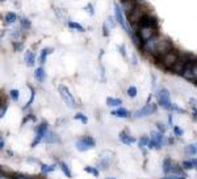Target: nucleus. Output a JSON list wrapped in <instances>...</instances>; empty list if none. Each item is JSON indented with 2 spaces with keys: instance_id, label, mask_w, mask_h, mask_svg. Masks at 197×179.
<instances>
[{
  "instance_id": "nucleus-52",
  "label": "nucleus",
  "mask_w": 197,
  "mask_h": 179,
  "mask_svg": "<svg viewBox=\"0 0 197 179\" xmlns=\"http://www.w3.org/2000/svg\"><path fill=\"white\" fill-rule=\"evenodd\" d=\"M192 162H193V165H195V168H197V158H193Z\"/></svg>"
},
{
  "instance_id": "nucleus-55",
  "label": "nucleus",
  "mask_w": 197,
  "mask_h": 179,
  "mask_svg": "<svg viewBox=\"0 0 197 179\" xmlns=\"http://www.w3.org/2000/svg\"><path fill=\"white\" fill-rule=\"evenodd\" d=\"M13 179H20V178H17V177H15V178H13Z\"/></svg>"
},
{
  "instance_id": "nucleus-40",
  "label": "nucleus",
  "mask_w": 197,
  "mask_h": 179,
  "mask_svg": "<svg viewBox=\"0 0 197 179\" xmlns=\"http://www.w3.org/2000/svg\"><path fill=\"white\" fill-rule=\"evenodd\" d=\"M174 133H175L176 136H181L184 132H183V130H181V128H179L177 126H174Z\"/></svg>"
},
{
  "instance_id": "nucleus-48",
  "label": "nucleus",
  "mask_w": 197,
  "mask_h": 179,
  "mask_svg": "<svg viewBox=\"0 0 197 179\" xmlns=\"http://www.w3.org/2000/svg\"><path fill=\"white\" fill-rule=\"evenodd\" d=\"M162 179H185V178H183V177H172V175H167V177H164Z\"/></svg>"
},
{
  "instance_id": "nucleus-34",
  "label": "nucleus",
  "mask_w": 197,
  "mask_h": 179,
  "mask_svg": "<svg viewBox=\"0 0 197 179\" xmlns=\"http://www.w3.org/2000/svg\"><path fill=\"white\" fill-rule=\"evenodd\" d=\"M187 153H188V154H190V156H196V153H197V146H195V145H188Z\"/></svg>"
},
{
  "instance_id": "nucleus-50",
  "label": "nucleus",
  "mask_w": 197,
  "mask_h": 179,
  "mask_svg": "<svg viewBox=\"0 0 197 179\" xmlns=\"http://www.w3.org/2000/svg\"><path fill=\"white\" fill-rule=\"evenodd\" d=\"M193 119H195V122H197V107L193 106Z\"/></svg>"
},
{
  "instance_id": "nucleus-23",
  "label": "nucleus",
  "mask_w": 197,
  "mask_h": 179,
  "mask_svg": "<svg viewBox=\"0 0 197 179\" xmlns=\"http://www.w3.org/2000/svg\"><path fill=\"white\" fill-rule=\"evenodd\" d=\"M106 105L109 106V107H121L122 105V101L120 99V98H106Z\"/></svg>"
},
{
  "instance_id": "nucleus-31",
  "label": "nucleus",
  "mask_w": 197,
  "mask_h": 179,
  "mask_svg": "<svg viewBox=\"0 0 197 179\" xmlns=\"http://www.w3.org/2000/svg\"><path fill=\"white\" fill-rule=\"evenodd\" d=\"M84 171L88 172V174H92L93 177H99V169L96 168H92V166H86Z\"/></svg>"
},
{
  "instance_id": "nucleus-43",
  "label": "nucleus",
  "mask_w": 197,
  "mask_h": 179,
  "mask_svg": "<svg viewBox=\"0 0 197 179\" xmlns=\"http://www.w3.org/2000/svg\"><path fill=\"white\" fill-rule=\"evenodd\" d=\"M156 126H158V130H159V132H160V133H164V132H166V127H164V124L158 123Z\"/></svg>"
},
{
  "instance_id": "nucleus-58",
  "label": "nucleus",
  "mask_w": 197,
  "mask_h": 179,
  "mask_svg": "<svg viewBox=\"0 0 197 179\" xmlns=\"http://www.w3.org/2000/svg\"><path fill=\"white\" fill-rule=\"evenodd\" d=\"M196 170H197V168H196Z\"/></svg>"
},
{
  "instance_id": "nucleus-56",
  "label": "nucleus",
  "mask_w": 197,
  "mask_h": 179,
  "mask_svg": "<svg viewBox=\"0 0 197 179\" xmlns=\"http://www.w3.org/2000/svg\"><path fill=\"white\" fill-rule=\"evenodd\" d=\"M122 2H128V0H122Z\"/></svg>"
},
{
  "instance_id": "nucleus-41",
  "label": "nucleus",
  "mask_w": 197,
  "mask_h": 179,
  "mask_svg": "<svg viewBox=\"0 0 197 179\" xmlns=\"http://www.w3.org/2000/svg\"><path fill=\"white\" fill-rule=\"evenodd\" d=\"M30 92H32V95H30V99H29V102H28V103H27V107L32 103V102H33L34 101V95H36V92H34V89H32L30 88Z\"/></svg>"
},
{
  "instance_id": "nucleus-9",
  "label": "nucleus",
  "mask_w": 197,
  "mask_h": 179,
  "mask_svg": "<svg viewBox=\"0 0 197 179\" xmlns=\"http://www.w3.org/2000/svg\"><path fill=\"white\" fill-rule=\"evenodd\" d=\"M160 39H162V38L156 35V37H154V38H151V39L143 42L142 50L145 51V53H147V54H155L156 47H158V43H159Z\"/></svg>"
},
{
  "instance_id": "nucleus-16",
  "label": "nucleus",
  "mask_w": 197,
  "mask_h": 179,
  "mask_svg": "<svg viewBox=\"0 0 197 179\" xmlns=\"http://www.w3.org/2000/svg\"><path fill=\"white\" fill-rule=\"evenodd\" d=\"M141 24V26H152V28H156V21H155V18L150 16V15H146L143 17V20L139 22Z\"/></svg>"
},
{
  "instance_id": "nucleus-38",
  "label": "nucleus",
  "mask_w": 197,
  "mask_h": 179,
  "mask_svg": "<svg viewBox=\"0 0 197 179\" xmlns=\"http://www.w3.org/2000/svg\"><path fill=\"white\" fill-rule=\"evenodd\" d=\"M105 25H108V26H109L111 29H113V28H114V25H116V24H114V18H113V17H108Z\"/></svg>"
},
{
  "instance_id": "nucleus-6",
  "label": "nucleus",
  "mask_w": 197,
  "mask_h": 179,
  "mask_svg": "<svg viewBox=\"0 0 197 179\" xmlns=\"http://www.w3.org/2000/svg\"><path fill=\"white\" fill-rule=\"evenodd\" d=\"M156 108H158V106L155 105V103H149L146 105V106H143V107H141L139 110H137L135 112H134V117L135 119H138V118H143V117H147V115H151V114H154L155 111H156Z\"/></svg>"
},
{
  "instance_id": "nucleus-32",
  "label": "nucleus",
  "mask_w": 197,
  "mask_h": 179,
  "mask_svg": "<svg viewBox=\"0 0 197 179\" xmlns=\"http://www.w3.org/2000/svg\"><path fill=\"white\" fill-rule=\"evenodd\" d=\"M9 95H11V98L13 99V101H18V98H20V92L17 90V89H12V90L9 92Z\"/></svg>"
},
{
  "instance_id": "nucleus-14",
  "label": "nucleus",
  "mask_w": 197,
  "mask_h": 179,
  "mask_svg": "<svg viewBox=\"0 0 197 179\" xmlns=\"http://www.w3.org/2000/svg\"><path fill=\"white\" fill-rule=\"evenodd\" d=\"M43 141L46 144H57V143H59V136L53 131H47L45 137H43Z\"/></svg>"
},
{
  "instance_id": "nucleus-1",
  "label": "nucleus",
  "mask_w": 197,
  "mask_h": 179,
  "mask_svg": "<svg viewBox=\"0 0 197 179\" xmlns=\"http://www.w3.org/2000/svg\"><path fill=\"white\" fill-rule=\"evenodd\" d=\"M146 15H147V13H146V9L142 7V5H137V7L131 11V13L128 15V20H129L130 24L135 25V24L141 22Z\"/></svg>"
},
{
  "instance_id": "nucleus-47",
  "label": "nucleus",
  "mask_w": 197,
  "mask_h": 179,
  "mask_svg": "<svg viewBox=\"0 0 197 179\" xmlns=\"http://www.w3.org/2000/svg\"><path fill=\"white\" fill-rule=\"evenodd\" d=\"M170 110L176 111V112H183V110H181V108H179V107H177V105H172V106H171V108H170Z\"/></svg>"
},
{
  "instance_id": "nucleus-19",
  "label": "nucleus",
  "mask_w": 197,
  "mask_h": 179,
  "mask_svg": "<svg viewBox=\"0 0 197 179\" xmlns=\"http://www.w3.org/2000/svg\"><path fill=\"white\" fill-rule=\"evenodd\" d=\"M192 66H193V64H188V66H187V68L184 69L183 75H181L184 79H187V80H189V81H195L193 72H192Z\"/></svg>"
},
{
  "instance_id": "nucleus-2",
  "label": "nucleus",
  "mask_w": 197,
  "mask_h": 179,
  "mask_svg": "<svg viewBox=\"0 0 197 179\" xmlns=\"http://www.w3.org/2000/svg\"><path fill=\"white\" fill-rule=\"evenodd\" d=\"M95 145H96V143H95L93 137H91V136H84L75 143L76 149L79 152H86L88 149H92V148H95Z\"/></svg>"
},
{
  "instance_id": "nucleus-3",
  "label": "nucleus",
  "mask_w": 197,
  "mask_h": 179,
  "mask_svg": "<svg viewBox=\"0 0 197 179\" xmlns=\"http://www.w3.org/2000/svg\"><path fill=\"white\" fill-rule=\"evenodd\" d=\"M58 90H59V94H61L63 102H65V103H66L68 107L74 108V107L76 106V103H75V99H74V97H72L71 92L68 90V88L65 86V85H59V86H58Z\"/></svg>"
},
{
  "instance_id": "nucleus-33",
  "label": "nucleus",
  "mask_w": 197,
  "mask_h": 179,
  "mask_svg": "<svg viewBox=\"0 0 197 179\" xmlns=\"http://www.w3.org/2000/svg\"><path fill=\"white\" fill-rule=\"evenodd\" d=\"M128 95H129L130 98H134L135 95H137V88L134 85H131V86L128 88Z\"/></svg>"
},
{
  "instance_id": "nucleus-44",
  "label": "nucleus",
  "mask_w": 197,
  "mask_h": 179,
  "mask_svg": "<svg viewBox=\"0 0 197 179\" xmlns=\"http://www.w3.org/2000/svg\"><path fill=\"white\" fill-rule=\"evenodd\" d=\"M13 47H15V50H17V51H21V50H22V44H21L20 42H15V43H13Z\"/></svg>"
},
{
  "instance_id": "nucleus-29",
  "label": "nucleus",
  "mask_w": 197,
  "mask_h": 179,
  "mask_svg": "<svg viewBox=\"0 0 197 179\" xmlns=\"http://www.w3.org/2000/svg\"><path fill=\"white\" fill-rule=\"evenodd\" d=\"M149 143H150V137L147 136H142L138 140V145L141 149H145V146H149Z\"/></svg>"
},
{
  "instance_id": "nucleus-51",
  "label": "nucleus",
  "mask_w": 197,
  "mask_h": 179,
  "mask_svg": "<svg viewBox=\"0 0 197 179\" xmlns=\"http://www.w3.org/2000/svg\"><path fill=\"white\" fill-rule=\"evenodd\" d=\"M4 146H5V144H4V139L2 137V139H0V149L4 150Z\"/></svg>"
},
{
  "instance_id": "nucleus-45",
  "label": "nucleus",
  "mask_w": 197,
  "mask_h": 179,
  "mask_svg": "<svg viewBox=\"0 0 197 179\" xmlns=\"http://www.w3.org/2000/svg\"><path fill=\"white\" fill-rule=\"evenodd\" d=\"M18 37H20V30H13V31H12V39H15V38L17 39Z\"/></svg>"
},
{
  "instance_id": "nucleus-4",
  "label": "nucleus",
  "mask_w": 197,
  "mask_h": 179,
  "mask_svg": "<svg viewBox=\"0 0 197 179\" xmlns=\"http://www.w3.org/2000/svg\"><path fill=\"white\" fill-rule=\"evenodd\" d=\"M164 143V136L163 133L159 131H152L151 132V137H150V143H149V148L150 149H160L162 145Z\"/></svg>"
},
{
  "instance_id": "nucleus-53",
  "label": "nucleus",
  "mask_w": 197,
  "mask_h": 179,
  "mask_svg": "<svg viewBox=\"0 0 197 179\" xmlns=\"http://www.w3.org/2000/svg\"><path fill=\"white\" fill-rule=\"evenodd\" d=\"M2 179H7V177H4V174H2Z\"/></svg>"
},
{
  "instance_id": "nucleus-20",
  "label": "nucleus",
  "mask_w": 197,
  "mask_h": 179,
  "mask_svg": "<svg viewBox=\"0 0 197 179\" xmlns=\"http://www.w3.org/2000/svg\"><path fill=\"white\" fill-rule=\"evenodd\" d=\"M24 60H25V63H27L29 67H32V66H34L36 56H34V54L32 53V51H27V53H25V55H24Z\"/></svg>"
},
{
  "instance_id": "nucleus-13",
  "label": "nucleus",
  "mask_w": 197,
  "mask_h": 179,
  "mask_svg": "<svg viewBox=\"0 0 197 179\" xmlns=\"http://www.w3.org/2000/svg\"><path fill=\"white\" fill-rule=\"evenodd\" d=\"M114 15H116L117 22L121 25L122 29H125L126 31H129V34H130V29L128 26V24L125 22V17H124V13H122V9H121V7H120L118 4H114Z\"/></svg>"
},
{
  "instance_id": "nucleus-24",
  "label": "nucleus",
  "mask_w": 197,
  "mask_h": 179,
  "mask_svg": "<svg viewBox=\"0 0 197 179\" xmlns=\"http://www.w3.org/2000/svg\"><path fill=\"white\" fill-rule=\"evenodd\" d=\"M168 175H172V177H183V178H185V174H184V171H183V169H180V168H177V166H172V169H171V171H170V174Z\"/></svg>"
},
{
  "instance_id": "nucleus-22",
  "label": "nucleus",
  "mask_w": 197,
  "mask_h": 179,
  "mask_svg": "<svg viewBox=\"0 0 197 179\" xmlns=\"http://www.w3.org/2000/svg\"><path fill=\"white\" fill-rule=\"evenodd\" d=\"M34 77L37 81H43L46 79V73H45V69L42 67H38L36 71H34Z\"/></svg>"
},
{
  "instance_id": "nucleus-42",
  "label": "nucleus",
  "mask_w": 197,
  "mask_h": 179,
  "mask_svg": "<svg viewBox=\"0 0 197 179\" xmlns=\"http://www.w3.org/2000/svg\"><path fill=\"white\" fill-rule=\"evenodd\" d=\"M192 72H193V77H195V81H197V64L195 63V64L192 66Z\"/></svg>"
},
{
  "instance_id": "nucleus-8",
  "label": "nucleus",
  "mask_w": 197,
  "mask_h": 179,
  "mask_svg": "<svg viewBox=\"0 0 197 179\" xmlns=\"http://www.w3.org/2000/svg\"><path fill=\"white\" fill-rule=\"evenodd\" d=\"M177 59H179V54H177L176 51H171V53L162 56V64H163V67L171 69L175 66V63L177 62Z\"/></svg>"
},
{
  "instance_id": "nucleus-7",
  "label": "nucleus",
  "mask_w": 197,
  "mask_h": 179,
  "mask_svg": "<svg viewBox=\"0 0 197 179\" xmlns=\"http://www.w3.org/2000/svg\"><path fill=\"white\" fill-rule=\"evenodd\" d=\"M156 97H158V102H159V105L163 108H166V110H170L171 106H172V103H171L170 93H168L167 89H160Z\"/></svg>"
},
{
  "instance_id": "nucleus-11",
  "label": "nucleus",
  "mask_w": 197,
  "mask_h": 179,
  "mask_svg": "<svg viewBox=\"0 0 197 179\" xmlns=\"http://www.w3.org/2000/svg\"><path fill=\"white\" fill-rule=\"evenodd\" d=\"M47 124L46 123H42V124H40L37 127V130H36V137H34V141L32 143V146H36L37 144H40L42 140H43V137H45V135H46V132L49 131V128H47Z\"/></svg>"
},
{
  "instance_id": "nucleus-36",
  "label": "nucleus",
  "mask_w": 197,
  "mask_h": 179,
  "mask_svg": "<svg viewBox=\"0 0 197 179\" xmlns=\"http://www.w3.org/2000/svg\"><path fill=\"white\" fill-rule=\"evenodd\" d=\"M183 168L185 169V170L193 169V168H195V165H193V162H192V159H190V161H184V162H183Z\"/></svg>"
},
{
  "instance_id": "nucleus-21",
  "label": "nucleus",
  "mask_w": 197,
  "mask_h": 179,
  "mask_svg": "<svg viewBox=\"0 0 197 179\" xmlns=\"http://www.w3.org/2000/svg\"><path fill=\"white\" fill-rule=\"evenodd\" d=\"M172 166H174V163H172V161H171V158H166V159H164L163 165H162V169H163L164 174L168 175L170 171H171V169H172Z\"/></svg>"
},
{
  "instance_id": "nucleus-17",
  "label": "nucleus",
  "mask_w": 197,
  "mask_h": 179,
  "mask_svg": "<svg viewBox=\"0 0 197 179\" xmlns=\"http://www.w3.org/2000/svg\"><path fill=\"white\" fill-rule=\"evenodd\" d=\"M137 7V2L135 0H128V2H124L122 3V8H124V11L126 12V13H131V11Z\"/></svg>"
},
{
  "instance_id": "nucleus-54",
  "label": "nucleus",
  "mask_w": 197,
  "mask_h": 179,
  "mask_svg": "<svg viewBox=\"0 0 197 179\" xmlns=\"http://www.w3.org/2000/svg\"><path fill=\"white\" fill-rule=\"evenodd\" d=\"M106 179H116V178H106Z\"/></svg>"
},
{
  "instance_id": "nucleus-15",
  "label": "nucleus",
  "mask_w": 197,
  "mask_h": 179,
  "mask_svg": "<svg viewBox=\"0 0 197 179\" xmlns=\"http://www.w3.org/2000/svg\"><path fill=\"white\" fill-rule=\"evenodd\" d=\"M120 141L121 143H124V144H126V145H130V144H134L137 140H135V137H133V136H130L128 132H125V131H122V132H120Z\"/></svg>"
},
{
  "instance_id": "nucleus-27",
  "label": "nucleus",
  "mask_w": 197,
  "mask_h": 179,
  "mask_svg": "<svg viewBox=\"0 0 197 179\" xmlns=\"http://www.w3.org/2000/svg\"><path fill=\"white\" fill-rule=\"evenodd\" d=\"M16 20H17V15L13 13V12H9V13H7L4 17V21L7 24H13V22H16Z\"/></svg>"
},
{
  "instance_id": "nucleus-30",
  "label": "nucleus",
  "mask_w": 197,
  "mask_h": 179,
  "mask_svg": "<svg viewBox=\"0 0 197 179\" xmlns=\"http://www.w3.org/2000/svg\"><path fill=\"white\" fill-rule=\"evenodd\" d=\"M67 25H68V28H71V29L79 30V31H84V28L81 26L80 24H78V22H74V21H68V22H67Z\"/></svg>"
},
{
  "instance_id": "nucleus-12",
  "label": "nucleus",
  "mask_w": 197,
  "mask_h": 179,
  "mask_svg": "<svg viewBox=\"0 0 197 179\" xmlns=\"http://www.w3.org/2000/svg\"><path fill=\"white\" fill-rule=\"evenodd\" d=\"M111 162H112V153L103 152L100 154V159H99V162H97V168L101 169V170H106L108 166L111 165Z\"/></svg>"
},
{
  "instance_id": "nucleus-57",
  "label": "nucleus",
  "mask_w": 197,
  "mask_h": 179,
  "mask_svg": "<svg viewBox=\"0 0 197 179\" xmlns=\"http://www.w3.org/2000/svg\"><path fill=\"white\" fill-rule=\"evenodd\" d=\"M2 2H4V0H2Z\"/></svg>"
},
{
  "instance_id": "nucleus-37",
  "label": "nucleus",
  "mask_w": 197,
  "mask_h": 179,
  "mask_svg": "<svg viewBox=\"0 0 197 179\" xmlns=\"http://www.w3.org/2000/svg\"><path fill=\"white\" fill-rule=\"evenodd\" d=\"M21 28L22 29H29L30 28V21L28 18H22L21 20Z\"/></svg>"
},
{
  "instance_id": "nucleus-35",
  "label": "nucleus",
  "mask_w": 197,
  "mask_h": 179,
  "mask_svg": "<svg viewBox=\"0 0 197 179\" xmlns=\"http://www.w3.org/2000/svg\"><path fill=\"white\" fill-rule=\"evenodd\" d=\"M75 119H76V120H81L83 123H87V122H88L87 117H86L84 114H81V112H78V114H76V115H75Z\"/></svg>"
},
{
  "instance_id": "nucleus-26",
  "label": "nucleus",
  "mask_w": 197,
  "mask_h": 179,
  "mask_svg": "<svg viewBox=\"0 0 197 179\" xmlns=\"http://www.w3.org/2000/svg\"><path fill=\"white\" fill-rule=\"evenodd\" d=\"M59 166H61V170L63 171V174H65L67 178L71 179V178H72V172H71V170H70L68 166H67L65 162H61V163H59Z\"/></svg>"
},
{
  "instance_id": "nucleus-18",
  "label": "nucleus",
  "mask_w": 197,
  "mask_h": 179,
  "mask_svg": "<svg viewBox=\"0 0 197 179\" xmlns=\"http://www.w3.org/2000/svg\"><path fill=\"white\" fill-rule=\"evenodd\" d=\"M112 115H114V117H117V118H129L130 112L126 110V108H124V107H118L117 110L112 111Z\"/></svg>"
},
{
  "instance_id": "nucleus-10",
  "label": "nucleus",
  "mask_w": 197,
  "mask_h": 179,
  "mask_svg": "<svg viewBox=\"0 0 197 179\" xmlns=\"http://www.w3.org/2000/svg\"><path fill=\"white\" fill-rule=\"evenodd\" d=\"M172 51V43H171L170 41L167 39H162L159 41V43H158V47H156V51H155V55H159V56H163L166 55L168 53H171Z\"/></svg>"
},
{
  "instance_id": "nucleus-46",
  "label": "nucleus",
  "mask_w": 197,
  "mask_h": 179,
  "mask_svg": "<svg viewBox=\"0 0 197 179\" xmlns=\"http://www.w3.org/2000/svg\"><path fill=\"white\" fill-rule=\"evenodd\" d=\"M86 9L88 11V13H90L91 16L93 15V5H92V4H88V5H87V7H86Z\"/></svg>"
},
{
  "instance_id": "nucleus-39",
  "label": "nucleus",
  "mask_w": 197,
  "mask_h": 179,
  "mask_svg": "<svg viewBox=\"0 0 197 179\" xmlns=\"http://www.w3.org/2000/svg\"><path fill=\"white\" fill-rule=\"evenodd\" d=\"M7 108H8L7 103H3V105H2V110H0V118H4L5 112H7Z\"/></svg>"
},
{
  "instance_id": "nucleus-49",
  "label": "nucleus",
  "mask_w": 197,
  "mask_h": 179,
  "mask_svg": "<svg viewBox=\"0 0 197 179\" xmlns=\"http://www.w3.org/2000/svg\"><path fill=\"white\" fill-rule=\"evenodd\" d=\"M120 51H121L122 56H126V48H125V46H124V44H121V47H120Z\"/></svg>"
},
{
  "instance_id": "nucleus-28",
  "label": "nucleus",
  "mask_w": 197,
  "mask_h": 179,
  "mask_svg": "<svg viewBox=\"0 0 197 179\" xmlns=\"http://www.w3.org/2000/svg\"><path fill=\"white\" fill-rule=\"evenodd\" d=\"M50 53H53V48H52V47H49V48H43V50L41 51V56H40V63H41V64H43V63H45L46 56H47Z\"/></svg>"
},
{
  "instance_id": "nucleus-25",
  "label": "nucleus",
  "mask_w": 197,
  "mask_h": 179,
  "mask_svg": "<svg viewBox=\"0 0 197 179\" xmlns=\"http://www.w3.org/2000/svg\"><path fill=\"white\" fill-rule=\"evenodd\" d=\"M55 165H41V172L42 174H50V172L55 171Z\"/></svg>"
},
{
  "instance_id": "nucleus-5",
  "label": "nucleus",
  "mask_w": 197,
  "mask_h": 179,
  "mask_svg": "<svg viewBox=\"0 0 197 179\" xmlns=\"http://www.w3.org/2000/svg\"><path fill=\"white\" fill-rule=\"evenodd\" d=\"M139 38H141V41L146 42L151 39V38L156 37V28H152V26H141L138 29V33Z\"/></svg>"
}]
</instances>
